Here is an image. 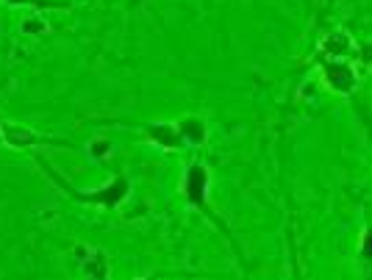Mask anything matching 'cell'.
<instances>
[{
  "mask_svg": "<svg viewBox=\"0 0 372 280\" xmlns=\"http://www.w3.org/2000/svg\"><path fill=\"white\" fill-rule=\"evenodd\" d=\"M206 189H208V170L206 167H189V172H186V197H189V203L200 205L206 200Z\"/></svg>",
  "mask_w": 372,
  "mask_h": 280,
  "instance_id": "6da1fadb",
  "label": "cell"
},
{
  "mask_svg": "<svg viewBox=\"0 0 372 280\" xmlns=\"http://www.w3.org/2000/svg\"><path fill=\"white\" fill-rule=\"evenodd\" d=\"M325 81L336 92H350L356 86V73H353V67H348V64L333 61V64H325Z\"/></svg>",
  "mask_w": 372,
  "mask_h": 280,
  "instance_id": "7a4b0ae2",
  "label": "cell"
},
{
  "mask_svg": "<svg viewBox=\"0 0 372 280\" xmlns=\"http://www.w3.org/2000/svg\"><path fill=\"white\" fill-rule=\"evenodd\" d=\"M125 195H128V183H125V178H117V180H111V183H109L106 189H100V192H92V195H89L86 200L106 205V208H114V205L123 203Z\"/></svg>",
  "mask_w": 372,
  "mask_h": 280,
  "instance_id": "3957f363",
  "label": "cell"
},
{
  "mask_svg": "<svg viewBox=\"0 0 372 280\" xmlns=\"http://www.w3.org/2000/svg\"><path fill=\"white\" fill-rule=\"evenodd\" d=\"M0 130H3V139H6V145H11V147H31V145H36V133H34L31 128L0 125Z\"/></svg>",
  "mask_w": 372,
  "mask_h": 280,
  "instance_id": "277c9868",
  "label": "cell"
},
{
  "mask_svg": "<svg viewBox=\"0 0 372 280\" xmlns=\"http://www.w3.org/2000/svg\"><path fill=\"white\" fill-rule=\"evenodd\" d=\"M323 53L333 56V58H342V56H350V53H353V42H350L348 33H342V31H333L331 36H325Z\"/></svg>",
  "mask_w": 372,
  "mask_h": 280,
  "instance_id": "5b68a950",
  "label": "cell"
},
{
  "mask_svg": "<svg viewBox=\"0 0 372 280\" xmlns=\"http://www.w3.org/2000/svg\"><path fill=\"white\" fill-rule=\"evenodd\" d=\"M84 275L92 280H106L109 275V258L100 250H92L89 258H84Z\"/></svg>",
  "mask_w": 372,
  "mask_h": 280,
  "instance_id": "8992f818",
  "label": "cell"
},
{
  "mask_svg": "<svg viewBox=\"0 0 372 280\" xmlns=\"http://www.w3.org/2000/svg\"><path fill=\"white\" fill-rule=\"evenodd\" d=\"M148 133L159 142V145H164V147H178V145L184 142L178 125H150Z\"/></svg>",
  "mask_w": 372,
  "mask_h": 280,
  "instance_id": "52a82bcc",
  "label": "cell"
},
{
  "mask_svg": "<svg viewBox=\"0 0 372 280\" xmlns=\"http://www.w3.org/2000/svg\"><path fill=\"white\" fill-rule=\"evenodd\" d=\"M178 130H181V139H186V142H192V145H200V142L206 139V125H203L200 120H195V117L184 120V123L178 125Z\"/></svg>",
  "mask_w": 372,
  "mask_h": 280,
  "instance_id": "ba28073f",
  "label": "cell"
},
{
  "mask_svg": "<svg viewBox=\"0 0 372 280\" xmlns=\"http://www.w3.org/2000/svg\"><path fill=\"white\" fill-rule=\"evenodd\" d=\"M23 31H28V33H42V31H48V23L39 20V17H31V20L23 23Z\"/></svg>",
  "mask_w": 372,
  "mask_h": 280,
  "instance_id": "9c48e42d",
  "label": "cell"
},
{
  "mask_svg": "<svg viewBox=\"0 0 372 280\" xmlns=\"http://www.w3.org/2000/svg\"><path fill=\"white\" fill-rule=\"evenodd\" d=\"M361 253H364V258H370L372 261V228L364 233V239H361Z\"/></svg>",
  "mask_w": 372,
  "mask_h": 280,
  "instance_id": "30bf717a",
  "label": "cell"
},
{
  "mask_svg": "<svg viewBox=\"0 0 372 280\" xmlns=\"http://www.w3.org/2000/svg\"><path fill=\"white\" fill-rule=\"evenodd\" d=\"M109 150H111V145H109V142H95V145L89 147V153L98 155V158H100V155H106Z\"/></svg>",
  "mask_w": 372,
  "mask_h": 280,
  "instance_id": "8fae6325",
  "label": "cell"
},
{
  "mask_svg": "<svg viewBox=\"0 0 372 280\" xmlns=\"http://www.w3.org/2000/svg\"><path fill=\"white\" fill-rule=\"evenodd\" d=\"M361 53H364L361 58H364L367 64H370V61H372V42H370V45H364V48H361Z\"/></svg>",
  "mask_w": 372,
  "mask_h": 280,
  "instance_id": "7c38bea8",
  "label": "cell"
},
{
  "mask_svg": "<svg viewBox=\"0 0 372 280\" xmlns=\"http://www.w3.org/2000/svg\"><path fill=\"white\" fill-rule=\"evenodd\" d=\"M6 3H14V6H20V3H31V0H6Z\"/></svg>",
  "mask_w": 372,
  "mask_h": 280,
  "instance_id": "4fadbf2b",
  "label": "cell"
}]
</instances>
